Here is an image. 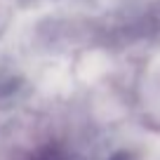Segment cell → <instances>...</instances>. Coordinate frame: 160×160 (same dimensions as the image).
I'll return each instance as SVG.
<instances>
[{
  "instance_id": "cell-1",
  "label": "cell",
  "mask_w": 160,
  "mask_h": 160,
  "mask_svg": "<svg viewBox=\"0 0 160 160\" xmlns=\"http://www.w3.org/2000/svg\"><path fill=\"white\" fill-rule=\"evenodd\" d=\"M38 160H61V158H59V155H54L52 151H47V153H45V155H40Z\"/></svg>"
}]
</instances>
